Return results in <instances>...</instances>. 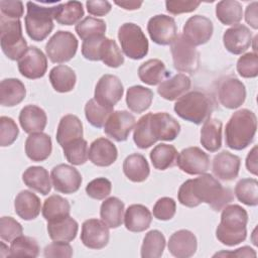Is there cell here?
I'll list each match as a JSON object with an SVG mask.
<instances>
[{
  "instance_id": "cell-43",
  "label": "cell",
  "mask_w": 258,
  "mask_h": 258,
  "mask_svg": "<svg viewBox=\"0 0 258 258\" xmlns=\"http://www.w3.org/2000/svg\"><path fill=\"white\" fill-rule=\"evenodd\" d=\"M84 16L83 4L79 1H69L58 4L54 20L61 25L78 24Z\"/></svg>"
},
{
  "instance_id": "cell-10",
  "label": "cell",
  "mask_w": 258,
  "mask_h": 258,
  "mask_svg": "<svg viewBox=\"0 0 258 258\" xmlns=\"http://www.w3.org/2000/svg\"><path fill=\"white\" fill-rule=\"evenodd\" d=\"M147 31L156 44L169 45L177 36V25L171 16L158 14L148 20Z\"/></svg>"
},
{
  "instance_id": "cell-5",
  "label": "cell",
  "mask_w": 258,
  "mask_h": 258,
  "mask_svg": "<svg viewBox=\"0 0 258 258\" xmlns=\"http://www.w3.org/2000/svg\"><path fill=\"white\" fill-rule=\"evenodd\" d=\"M26 7L27 13L24 21L28 36L34 41L44 40L53 29V19L58 5L46 7L29 1Z\"/></svg>"
},
{
  "instance_id": "cell-49",
  "label": "cell",
  "mask_w": 258,
  "mask_h": 258,
  "mask_svg": "<svg viewBox=\"0 0 258 258\" xmlns=\"http://www.w3.org/2000/svg\"><path fill=\"white\" fill-rule=\"evenodd\" d=\"M150 114L147 113L143 115L136 123L134 132H133V140L134 143L136 144L137 147L141 149H146L150 146H152L156 140L153 138L151 131H150V126H149V119H150Z\"/></svg>"
},
{
  "instance_id": "cell-19",
  "label": "cell",
  "mask_w": 258,
  "mask_h": 258,
  "mask_svg": "<svg viewBox=\"0 0 258 258\" xmlns=\"http://www.w3.org/2000/svg\"><path fill=\"white\" fill-rule=\"evenodd\" d=\"M220 103L227 109L239 108L246 99L245 85L237 78L229 77L223 80L218 89Z\"/></svg>"
},
{
  "instance_id": "cell-38",
  "label": "cell",
  "mask_w": 258,
  "mask_h": 258,
  "mask_svg": "<svg viewBox=\"0 0 258 258\" xmlns=\"http://www.w3.org/2000/svg\"><path fill=\"white\" fill-rule=\"evenodd\" d=\"M153 100V92L143 86H132L126 93V104L130 111L134 113H142L146 111Z\"/></svg>"
},
{
  "instance_id": "cell-32",
  "label": "cell",
  "mask_w": 258,
  "mask_h": 258,
  "mask_svg": "<svg viewBox=\"0 0 258 258\" xmlns=\"http://www.w3.org/2000/svg\"><path fill=\"white\" fill-rule=\"evenodd\" d=\"M79 230V225L76 220L68 216L58 220L47 222V232L49 238L53 241H73Z\"/></svg>"
},
{
  "instance_id": "cell-50",
  "label": "cell",
  "mask_w": 258,
  "mask_h": 258,
  "mask_svg": "<svg viewBox=\"0 0 258 258\" xmlns=\"http://www.w3.org/2000/svg\"><path fill=\"white\" fill-rule=\"evenodd\" d=\"M63 155L73 165H82L89 158L88 142L84 139L75 140L62 147Z\"/></svg>"
},
{
  "instance_id": "cell-48",
  "label": "cell",
  "mask_w": 258,
  "mask_h": 258,
  "mask_svg": "<svg viewBox=\"0 0 258 258\" xmlns=\"http://www.w3.org/2000/svg\"><path fill=\"white\" fill-rule=\"evenodd\" d=\"M112 112V107L104 106L97 102L95 99H90L85 105L86 119L92 126L96 128L103 127Z\"/></svg>"
},
{
  "instance_id": "cell-44",
  "label": "cell",
  "mask_w": 258,
  "mask_h": 258,
  "mask_svg": "<svg viewBox=\"0 0 258 258\" xmlns=\"http://www.w3.org/2000/svg\"><path fill=\"white\" fill-rule=\"evenodd\" d=\"M165 238L158 230L149 231L141 245L142 258H159L162 256L165 248Z\"/></svg>"
},
{
  "instance_id": "cell-31",
  "label": "cell",
  "mask_w": 258,
  "mask_h": 258,
  "mask_svg": "<svg viewBox=\"0 0 258 258\" xmlns=\"http://www.w3.org/2000/svg\"><path fill=\"white\" fill-rule=\"evenodd\" d=\"M26 95L24 84L14 78L4 79L0 84V104L4 107H14L21 103Z\"/></svg>"
},
{
  "instance_id": "cell-51",
  "label": "cell",
  "mask_w": 258,
  "mask_h": 258,
  "mask_svg": "<svg viewBox=\"0 0 258 258\" xmlns=\"http://www.w3.org/2000/svg\"><path fill=\"white\" fill-rule=\"evenodd\" d=\"M237 72L245 79L258 76V55L256 52H246L237 60Z\"/></svg>"
},
{
  "instance_id": "cell-33",
  "label": "cell",
  "mask_w": 258,
  "mask_h": 258,
  "mask_svg": "<svg viewBox=\"0 0 258 258\" xmlns=\"http://www.w3.org/2000/svg\"><path fill=\"white\" fill-rule=\"evenodd\" d=\"M123 172L129 180L142 182L149 176L150 167L142 154L133 153L125 158L123 162Z\"/></svg>"
},
{
  "instance_id": "cell-17",
  "label": "cell",
  "mask_w": 258,
  "mask_h": 258,
  "mask_svg": "<svg viewBox=\"0 0 258 258\" xmlns=\"http://www.w3.org/2000/svg\"><path fill=\"white\" fill-rule=\"evenodd\" d=\"M110 238L109 227L98 219L86 220L82 225L81 241L90 249L100 250L107 246Z\"/></svg>"
},
{
  "instance_id": "cell-42",
  "label": "cell",
  "mask_w": 258,
  "mask_h": 258,
  "mask_svg": "<svg viewBox=\"0 0 258 258\" xmlns=\"http://www.w3.org/2000/svg\"><path fill=\"white\" fill-rule=\"evenodd\" d=\"M177 150L173 145L160 143L150 152L152 165L158 170H165L176 163Z\"/></svg>"
},
{
  "instance_id": "cell-2",
  "label": "cell",
  "mask_w": 258,
  "mask_h": 258,
  "mask_svg": "<svg viewBox=\"0 0 258 258\" xmlns=\"http://www.w3.org/2000/svg\"><path fill=\"white\" fill-rule=\"evenodd\" d=\"M248 214L239 205H227L221 214V222L216 230L217 239L226 246H236L247 237Z\"/></svg>"
},
{
  "instance_id": "cell-45",
  "label": "cell",
  "mask_w": 258,
  "mask_h": 258,
  "mask_svg": "<svg viewBox=\"0 0 258 258\" xmlns=\"http://www.w3.org/2000/svg\"><path fill=\"white\" fill-rule=\"evenodd\" d=\"M106 28V23L103 19L87 16L76 24L75 30L81 39L86 40L93 37L105 36Z\"/></svg>"
},
{
  "instance_id": "cell-63",
  "label": "cell",
  "mask_w": 258,
  "mask_h": 258,
  "mask_svg": "<svg viewBox=\"0 0 258 258\" xmlns=\"http://www.w3.org/2000/svg\"><path fill=\"white\" fill-rule=\"evenodd\" d=\"M115 4L125 10H136L142 5V1H115Z\"/></svg>"
},
{
  "instance_id": "cell-57",
  "label": "cell",
  "mask_w": 258,
  "mask_h": 258,
  "mask_svg": "<svg viewBox=\"0 0 258 258\" xmlns=\"http://www.w3.org/2000/svg\"><path fill=\"white\" fill-rule=\"evenodd\" d=\"M201 2L199 1H184V0H167L165 2L166 11L172 15L181 13H189L195 11Z\"/></svg>"
},
{
  "instance_id": "cell-61",
  "label": "cell",
  "mask_w": 258,
  "mask_h": 258,
  "mask_svg": "<svg viewBox=\"0 0 258 258\" xmlns=\"http://www.w3.org/2000/svg\"><path fill=\"white\" fill-rule=\"evenodd\" d=\"M257 5L256 1L250 3L246 7L245 11V20L246 22L254 29L258 28V19H257Z\"/></svg>"
},
{
  "instance_id": "cell-7",
  "label": "cell",
  "mask_w": 258,
  "mask_h": 258,
  "mask_svg": "<svg viewBox=\"0 0 258 258\" xmlns=\"http://www.w3.org/2000/svg\"><path fill=\"white\" fill-rule=\"evenodd\" d=\"M118 39L123 53L132 59H141L148 53V40L135 23L127 22L122 24L118 30Z\"/></svg>"
},
{
  "instance_id": "cell-36",
  "label": "cell",
  "mask_w": 258,
  "mask_h": 258,
  "mask_svg": "<svg viewBox=\"0 0 258 258\" xmlns=\"http://www.w3.org/2000/svg\"><path fill=\"white\" fill-rule=\"evenodd\" d=\"M223 124L220 120L209 118L201 129V144L210 152L218 151L222 146Z\"/></svg>"
},
{
  "instance_id": "cell-3",
  "label": "cell",
  "mask_w": 258,
  "mask_h": 258,
  "mask_svg": "<svg viewBox=\"0 0 258 258\" xmlns=\"http://www.w3.org/2000/svg\"><path fill=\"white\" fill-rule=\"evenodd\" d=\"M257 117L249 109L236 111L229 119L225 129L226 145L234 150L248 147L256 134Z\"/></svg>"
},
{
  "instance_id": "cell-13",
  "label": "cell",
  "mask_w": 258,
  "mask_h": 258,
  "mask_svg": "<svg viewBox=\"0 0 258 258\" xmlns=\"http://www.w3.org/2000/svg\"><path fill=\"white\" fill-rule=\"evenodd\" d=\"M135 121L134 115L128 111H113L104 124V132L117 142L125 141L135 126Z\"/></svg>"
},
{
  "instance_id": "cell-15",
  "label": "cell",
  "mask_w": 258,
  "mask_h": 258,
  "mask_svg": "<svg viewBox=\"0 0 258 258\" xmlns=\"http://www.w3.org/2000/svg\"><path fill=\"white\" fill-rule=\"evenodd\" d=\"M124 88L120 79L114 75L102 76L96 87L94 99L107 107H114L123 97Z\"/></svg>"
},
{
  "instance_id": "cell-21",
  "label": "cell",
  "mask_w": 258,
  "mask_h": 258,
  "mask_svg": "<svg viewBox=\"0 0 258 258\" xmlns=\"http://www.w3.org/2000/svg\"><path fill=\"white\" fill-rule=\"evenodd\" d=\"M240 165L241 159L239 156L224 150L215 155L212 170L214 175L219 179L231 181L238 176Z\"/></svg>"
},
{
  "instance_id": "cell-22",
  "label": "cell",
  "mask_w": 258,
  "mask_h": 258,
  "mask_svg": "<svg viewBox=\"0 0 258 258\" xmlns=\"http://www.w3.org/2000/svg\"><path fill=\"white\" fill-rule=\"evenodd\" d=\"M167 247L172 256L176 258H189L197 251V237L188 230H178L169 237Z\"/></svg>"
},
{
  "instance_id": "cell-56",
  "label": "cell",
  "mask_w": 258,
  "mask_h": 258,
  "mask_svg": "<svg viewBox=\"0 0 258 258\" xmlns=\"http://www.w3.org/2000/svg\"><path fill=\"white\" fill-rule=\"evenodd\" d=\"M73 247L69 244V242L64 241H54L48 244L43 250V255L46 258H70L73 256Z\"/></svg>"
},
{
  "instance_id": "cell-54",
  "label": "cell",
  "mask_w": 258,
  "mask_h": 258,
  "mask_svg": "<svg viewBox=\"0 0 258 258\" xmlns=\"http://www.w3.org/2000/svg\"><path fill=\"white\" fill-rule=\"evenodd\" d=\"M23 234V228L12 217H2L0 219V238L6 242H12L15 238Z\"/></svg>"
},
{
  "instance_id": "cell-39",
  "label": "cell",
  "mask_w": 258,
  "mask_h": 258,
  "mask_svg": "<svg viewBox=\"0 0 258 258\" xmlns=\"http://www.w3.org/2000/svg\"><path fill=\"white\" fill-rule=\"evenodd\" d=\"M49 81L54 91L58 93H68L75 88L77 76L74 70L70 67L59 64L50 70Z\"/></svg>"
},
{
  "instance_id": "cell-40",
  "label": "cell",
  "mask_w": 258,
  "mask_h": 258,
  "mask_svg": "<svg viewBox=\"0 0 258 258\" xmlns=\"http://www.w3.org/2000/svg\"><path fill=\"white\" fill-rule=\"evenodd\" d=\"M216 17L225 25H236L242 20L243 8L236 0H223L216 5Z\"/></svg>"
},
{
  "instance_id": "cell-27",
  "label": "cell",
  "mask_w": 258,
  "mask_h": 258,
  "mask_svg": "<svg viewBox=\"0 0 258 258\" xmlns=\"http://www.w3.org/2000/svg\"><path fill=\"white\" fill-rule=\"evenodd\" d=\"M15 213L24 221H30L37 218L41 210L39 198L32 191L21 190L14 201Z\"/></svg>"
},
{
  "instance_id": "cell-24",
  "label": "cell",
  "mask_w": 258,
  "mask_h": 258,
  "mask_svg": "<svg viewBox=\"0 0 258 258\" xmlns=\"http://www.w3.org/2000/svg\"><path fill=\"white\" fill-rule=\"evenodd\" d=\"M52 150L51 138L43 132L31 133L25 140V153L27 157L35 162L48 158Z\"/></svg>"
},
{
  "instance_id": "cell-8",
  "label": "cell",
  "mask_w": 258,
  "mask_h": 258,
  "mask_svg": "<svg viewBox=\"0 0 258 258\" xmlns=\"http://www.w3.org/2000/svg\"><path fill=\"white\" fill-rule=\"evenodd\" d=\"M78 45V40L72 32L58 30L46 42L45 52L51 62L63 63L76 55Z\"/></svg>"
},
{
  "instance_id": "cell-20",
  "label": "cell",
  "mask_w": 258,
  "mask_h": 258,
  "mask_svg": "<svg viewBox=\"0 0 258 258\" xmlns=\"http://www.w3.org/2000/svg\"><path fill=\"white\" fill-rule=\"evenodd\" d=\"M225 48L233 54H242L252 43V32L244 24H236L228 28L223 34Z\"/></svg>"
},
{
  "instance_id": "cell-23",
  "label": "cell",
  "mask_w": 258,
  "mask_h": 258,
  "mask_svg": "<svg viewBox=\"0 0 258 258\" xmlns=\"http://www.w3.org/2000/svg\"><path fill=\"white\" fill-rule=\"evenodd\" d=\"M118 157V150L115 144L105 137H100L94 140L89 149L90 161L101 167L110 166Z\"/></svg>"
},
{
  "instance_id": "cell-64",
  "label": "cell",
  "mask_w": 258,
  "mask_h": 258,
  "mask_svg": "<svg viewBox=\"0 0 258 258\" xmlns=\"http://www.w3.org/2000/svg\"><path fill=\"white\" fill-rule=\"evenodd\" d=\"M0 256L1 257H7L10 256V248L4 244V242H1V249H0Z\"/></svg>"
},
{
  "instance_id": "cell-52",
  "label": "cell",
  "mask_w": 258,
  "mask_h": 258,
  "mask_svg": "<svg viewBox=\"0 0 258 258\" xmlns=\"http://www.w3.org/2000/svg\"><path fill=\"white\" fill-rule=\"evenodd\" d=\"M19 134V129L15 121L7 116L0 117V146L11 145Z\"/></svg>"
},
{
  "instance_id": "cell-26",
  "label": "cell",
  "mask_w": 258,
  "mask_h": 258,
  "mask_svg": "<svg viewBox=\"0 0 258 258\" xmlns=\"http://www.w3.org/2000/svg\"><path fill=\"white\" fill-rule=\"evenodd\" d=\"M152 215L143 205L134 204L127 208L124 214L125 228L134 233H140L147 230L151 224Z\"/></svg>"
},
{
  "instance_id": "cell-35",
  "label": "cell",
  "mask_w": 258,
  "mask_h": 258,
  "mask_svg": "<svg viewBox=\"0 0 258 258\" xmlns=\"http://www.w3.org/2000/svg\"><path fill=\"white\" fill-rule=\"evenodd\" d=\"M124 203L116 197L106 199L100 208L102 221L111 229L120 227L124 220Z\"/></svg>"
},
{
  "instance_id": "cell-29",
  "label": "cell",
  "mask_w": 258,
  "mask_h": 258,
  "mask_svg": "<svg viewBox=\"0 0 258 258\" xmlns=\"http://www.w3.org/2000/svg\"><path fill=\"white\" fill-rule=\"evenodd\" d=\"M190 79L184 74H177L166 79L158 86V94L167 101H174L188 92L190 89Z\"/></svg>"
},
{
  "instance_id": "cell-25",
  "label": "cell",
  "mask_w": 258,
  "mask_h": 258,
  "mask_svg": "<svg viewBox=\"0 0 258 258\" xmlns=\"http://www.w3.org/2000/svg\"><path fill=\"white\" fill-rule=\"evenodd\" d=\"M19 123L24 132L28 134L42 132L47 123L46 113L36 105H27L19 113Z\"/></svg>"
},
{
  "instance_id": "cell-18",
  "label": "cell",
  "mask_w": 258,
  "mask_h": 258,
  "mask_svg": "<svg viewBox=\"0 0 258 258\" xmlns=\"http://www.w3.org/2000/svg\"><path fill=\"white\" fill-rule=\"evenodd\" d=\"M149 126L156 141H172L180 132V124L166 112L151 113Z\"/></svg>"
},
{
  "instance_id": "cell-12",
  "label": "cell",
  "mask_w": 258,
  "mask_h": 258,
  "mask_svg": "<svg viewBox=\"0 0 258 258\" xmlns=\"http://www.w3.org/2000/svg\"><path fill=\"white\" fill-rule=\"evenodd\" d=\"M214 32L211 19L203 15L189 17L182 27V37L191 45L198 46L207 43Z\"/></svg>"
},
{
  "instance_id": "cell-6",
  "label": "cell",
  "mask_w": 258,
  "mask_h": 258,
  "mask_svg": "<svg viewBox=\"0 0 258 258\" xmlns=\"http://www.w3.org/2000/svg\"><path fill=\"white\" fill-rule=\"evenodd\" d=\"M0 43L3 53L11 60H19L27 50V42L22 34L19 19L0 15Z\"/></svg>"
},
{
  "instance_id": "cell-9",
  "label": "cell",
  "mask_w": 258,
  "mask_h": 258,
  "mask_svg": "<svg viewBox=\"0 0 258 258\" xmlns=\"http://www.w3.org/2000/svg\"><path fill=\"white\" fill-rule=\"evenodd\" d=\"M170 51L173 60V67L180 73H195L200 64V53L196 46L188 43L182 35L176 38L170 44Z\"/></svg>"
},
{
  "instance_id": "cell-28",
  "label": "cell",
  "mask_w": 258,
  "mask_h": 258,
  "mask_svg": "<svg viewBox=\"0 0 258 258\" xmlns=\"http://www.w3.org/2000/svg\"><path fill=\"white\" fill-rule=\"evenodd\" d=\"M83 138V124L81 120L73 114L63 116L57 126L56 141L61 148L78 139Z\"/></svg>"
},
{
  "instance_id": "cell-59",
  "label": "cell",
  "mask_w": 258,
  "mask_h": 258,
  "mask_svg": "<svg viewBox=\"0 0 258 258\" xmlns=\"http://www.w3.org/2000/svg\"><path fill=\"white\" fill-rule=\"evenodd\" d=\"M89 14L93 16H104L108 14L111 9V3L105 0H89L86 2Z\"/></svg>"
},
{
  "instance_id": "cell-1",
  "label": "cell",
  "mask_w": 258,
  "mask_h": 258,
  "mask_svg": "<svg viewBox=\"0 0 258 258\" xmlns=\"http://www.w3.org/2000/svg\"><path fill=\"white\" fill-rule=\"evenodd\" d=\"M178 202L187 208L202 203L208 204L214 211L220 212L234 200L231 188L225 187L212 174L204 173L194 179L185 180L177 194Z\"/></svg>"
},
{
  "instance_id": "cell-55",
  "label": "cell",
  "mask_w": 258,
  "mask_h": 258,
  "mask_svg": "<svg viewBox=\"0 0 258 258\" xmlns=\"http://www.w3.org/2000/svg\"><path fill=\"white\" fill-rule=\"evenodd\" d=\"M176 212L175 201L168 197L160 198L153 207V216L160 221L171 220Z\"/></svg>"
},
{
  "instance_id": "cell-62",
  "label": "cell",
  "mask_w": 258,
  "mask_h": 258,
  "mask_svg": "<svg viewBox=\"0 0 258 258\" xmlns=\"http://www.w3.org/2000/svg\"><path fill=\"white\" fill-rule=\"evenodd\" d=\"M257 150H258L257 145H255L250 150V152L248 153V155L246 157V168L250 173H252L254 175H257V173H258V162H257L258 151Z\"/></svg>"
},
{
  "instance_id": "cell-53",
  "label": "cell",
  "mask_w": 258,
  "mask_h": 258,
  "mask_svg": "<svg viewBox=\"0 0 258 258\" xmlns=\"http://www.w3.org/2000/svg\"><path fill=\"white\" fill-rule=\"evenodd\" d=\"M112 190V183L106 177H97L86 186L87 195L94 200H105Z\"/></svg>"
},
{
  "instance_id": "cell-16",
  "label": "cell",
  "mask_w": 258,
  "mask_h": 258,
  "mask_svg": "<svg viewBox=\"0 0 258 258\" xmlns=\"http://www.w3.org/2000/svg\"><path fill=\"white\" fill-rule=\"evenodd\" d=\"M50 178L54 189L61 194H74L82 184V175L78 169L69 164H58L51 169Z\"/></svg>"
},
{
  "instance_id": "cell-11",
  "label": "cell",
  "mask_w": 258,
  "mask_h": 258,
  "mask_svg": "<svg viewBox=\"0 0 258 258\" xmlns=\"http://www.w3.org/2000/svg\"><path fill=\"white\" fill-rule=\"evenodd\" d=\"M177 166L190 175H201L210 167V157L200 147L191 146L182 149L176 157Z\"/></svg>"
},
{
  "instance_id": "cell-37",
  "label": "cell",
  "mask_w": 258,
  "mask_h": 258,
  "mask_svg": "<svg viewBox=\"0 0 258 258\" xmlns=\"http://www.w3.org/2000/svg\"><path fill=\"white\" fill-rule=\"evenodd\" d=\"M97 60H102L109 68H119L124 63V56L117 42L104 36L98 45Z\"/></svg>"
},
{
  "instance_id": "cell-30",
  "label": "cell",
  "mask_w": 258,
  "mask_h": 258,
  "mask_svg": "<svg viewBox=\"0 0 258 258\" xmlns=\"http://www.w3.org/2000/svg\"><path fill=\"white\" fill-rule=\"evenodd\" d=\"M138 77L142 83L155 86L168 79L170 72L166 70L163 61L157 58H151L138 68Z\"/></svg>"
},
{
  "instance_id": "cell-4",
  "label": "cell",
  "mask_w": 258,
  "mask_h": 258,
  "mask_svg": "<svg viewBox=\"0 0 258 258\" xmlns=\"http://www.w3.org/2000/svg\"><path fill=\"white\" fill-rule=\"evenodd\" d=\"M173 109L181 119L200 125L211 118L214 102L204 92L190 91L176 100Z\"/></svg>"
},
{
  "instance_id": "cell-34",
  "label": "cell",
  "mask_w": 258,
  "mask_h": 258,
  "mask_svg": "<svg viewBox=\"0 0 258 258\" xmlns=\"http://www.w3.org/2000/svg\"><path fill=\"white\" fill-rule=\"evenodd\" d=\"M22 180L29 188L46 196L51 189L50 176L42 166H29L22 174Z\"/></svg>"
},
{
  "instance_id": "cell-60",
  "label": "cell",
  "mask_w": 258,
  "mask_h": 258,
  "mask_svg": "<svg viewBox=\"0 0 258 258\" xmlns=\"http://www.w3.org/2000/svg\"><path fill=\"white\" fill-rule=\"evenodd\" d=\"M256 257V252L249 246H244L236 249L235 251H221L216 253L214 257Z\"/></svg>"
},
{
  "instance_id": "cell-58",
  "label": "cell",
  "mask_w": 258,
  "mask_h": 258,
  "mask_svg": "<svg viewBox=\"0 0 258 258\" xmlns=\"http://www.w3.org/2000/svg\"><path fill=\"white\" fill-rule=\"evenodd\" d=\"M1 14L10 19H20L23 16L24 8L21 1H0Z\"/></svg>"
},
{
  "instance_id": "cell-46",
  "label": "cell",
  "mask_w": 258,
  "mask_h": 258,
  "mask_svg": "<svg viewBox=\"0 0 258 258\" xmlns=\"http://www.w3.org/2000/svg\"><path fill=\"white\" fill-rule=\"evenodd\" d=\"M236 198L244 205L255 207L258 205V181L255 178L240 179L235 186Z\"/></svg>"
},
{
  "instance_id": "cell-47",
  "label": "cell",
  "mask_w": 258,
  "mask_h": 258,
  "mask_svg": "<svg viewBox=\"0 0 258 258\" xmlns=\"http://www.w3.org/2000/svg\"><path fill=\"white\" fill-rule=\"evenodd\" d=\"M39 250V245L34 238L21 235L11 242L10 256L35 258L38 256Z\"/></svg>"
},
{
  "instance_id": "cell-14",
  "label": "cell",
  "mask_w": 258,
  "mask_h": 258,
  "mask_svg": "<svg viewBox=\"0 0 258 258\" xmlns=\"http://www.w3.org/2000/svg\"><path fill=\"white\" fill-rule=\"evenodd\" d=\"M19 73L26 79L36 80L42 78L47 70V58L36 46H29L17 61Z\"/></svg>"
},
{
  "instance_id": "cell-41",
  "label": "cell",
  "mask_w": 258,
  "mask_h": 258,
  "mask_svg": "<svg viewBox=\"0 0 258 258\" xmlns=\"http://www.w3.org/2000/svg\"><path fill=\"white\" fill-rule=\"evenodd\" d=\"M43 218L47 221H54L70 216L71 206L68 200L59 195H52L48 197L41 209Z\"/></svg>"
}]
</instances>
